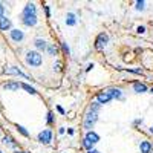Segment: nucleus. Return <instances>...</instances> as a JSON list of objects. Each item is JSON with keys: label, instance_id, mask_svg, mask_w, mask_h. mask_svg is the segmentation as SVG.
Instances as JSON below:
<instances>
[{"label": "nucleus", "instance_id": "nucleus-1", "mask_svg": "<svg viewBox=\"0 0 153 153\" xmlns=\"http://www.w3.org/2000/svg\"><path fill=\"white\" fill-rule=\"evenodd\" d=\"M100 104L97 103V101H94V103L89 106V109H87V112H86V115H84V129L87 130V132H91L92 130V127L95 126V123L98 121V112H100Z\"/></svg>", "mask_w": 153, "mask_h": 153}, {"label": "nucleus", "instance_id": "nucleus-2", "mask_svg": "<svg viewBox=\"0 0 153 153\" xmlns=\"http://www.w3.org/2000/svg\"><path fill=\"white\" fill-rule=\"evenodd\" d=\"M26 63L32 68H38L43 63V57L40 55V52H37V51H29L26 54Z\"/></svg>", "mask_w": 153, "mask_h": 153}, {"label": "nucleus", "instance_id": "nucleus-3", "mask_svg": "<svg viewBox=\"0 0 153 153\" xmlns=\"http://www.w3.org/2000/svg\"><path fill=\"white\" fill-rule=\"evenodd\" d=\"M3 72H5L6 75H17V76H22V78H25V80H31V76H29L28 74H25L23 71H20L19 68H14V66L6 68Z\"/></svg>", "mask_w": 153, "mask_h": 153}, {"label": "nucleus", "instance_id": "nucleus-4", "mask_svg": "<svg viewBox=\"0 0 153 153\" xmlns=\"http://www.w3.org/2000/svg\"><path fill=\"white\" fill-rule=\"evenodd\" d=\"M107 43H109V35H107V34H104V32L98 34L97 40H95V48L100 51V49H103Z\"/></svg>", "mask_w": 153, "mask_h": 153}, {"label": "nucleus", "instance_id": "nucleus-5", "mask_svg": "<svg viewBox=\"0 0 153 153\" xmlns=\"http://www.w3.org/2000/svg\"><path fill=\"white\" fill-rule=\"evenodd\" d=\"M38 141H40L42 144H49L51 141H52V132H51L49 129L42 130L40 133H38Z\"/></svg>", "mask_w": 153, "mask_h": 153}, {"label": "nucleus", "instance_id": "nucleus-6", "mask_svg": "<svg viewBox=\"0 0 153 153\" xmlns=\"http://www.w3.org/2000/svg\"><path fill=\"white\" fill-rule=\"evenodd\" d=\"M22 22L26 26H35L37 25V14H22Z\"/></svg>", "mask_w": 153, "mask_h": 153}, {"label": "nucleus", "instance_id": "nucleus-7", "mask_svg": "<svg viewBox=\"0 0 153 153\" xmlns=\"http://www.w3.org/2000/svg\"><path fill=\"white\" fill-rule=\"evenodd\" d=\"M9 35H11V38H12L16 43L22 42L23 38H25V34H23L20 29H11V31H9Z\"/></svg>", "mask_w": 153, "mask_h": 153}, {"label": "nucleus", "instance_id": "nucleus-8", "mask_svg": "<svg viewBox=\"0 0 153 153\" xmlns=\"http://www.w3.org/2000/svg\"><path fill=\"white\" fill-rule=\"evenodd\" d=\"M110 98H117V100H120V98H123V92H121V89H118V87H112V89H107V91H104Z\"/></svg>", "mask_w": 153, "mask_h": 153}, {"label": "nucleus", "instance_id": "nucleus-9", "mask_svg": "<svg viewBox=\"0 0 153 153\" xmlns=\"http://www.w3.org/2000/svg\"><path fill=\"white\" fill-rule=\"evenodd\" d=\"M110 100H112V98H110L106 92H98V94H97V103H98L100 106H101V104H107Z\"/></svg>", "mask_w": 153, "mask_h": 153}, {"label": "nucleus", "instance_id": "nucleus-10", "mask_svg": "<svg viewBox=\"0 0 153 153\" xmlns=\"http://www.w3.org/2000/svg\"><path fill=\"white\" fill-rule=\"evenodd\" d=\"M0 31H11V20L5 16L0 17Z\"/></svg>", "mask_w": 153, "mask_h": 153}, {"label": "nucleus", "instance_id": "nucleus-11", "mask_svg": "<svg viewBox=\"0 0 153 153\" xmlns=\"http://www.w3.org/2000/svg\"><path fill=\"white\" fill-rule=\"evenodd\" d=\"M84 138L87 139L89 143H92V144H97V143H100V135H98V133H95L94 130H91V132H87Z\"/></svg>", "mask_w": 153, "mask_h": 153}, {"label": "nucleus", "instance_id": "nucleus-12", "mask_svg": "<svg viewBox=\"0 0 153 153\" xmlns=\"http://www.w3.org/2000/svg\"><path fill=\"white\" fill-rule=\"evenodd\" d=\"M2 143H3L5 146L12 147V149H16V147H17V143L14 141V138L9 136V135H6V136H3V138H2Z\"/></svg>", "mask_w": 153, "mask_h": 153}, {"label": "nucleus", "instance_id": "nucleus-13", "mask_svg": "<svg viewBox=\"0 0 153 153\" xmlns=\"http://www.w3.org/2000/svg\"><path fill=\"white\" fill-rule=\"evenodd\" d=\"M133 91L136 94H146L147 92V86L143 83H133Z\"/></svg>", "mask_w": 153, "mask_h": 153}, {"label": "nucleus", "instance_id": "nucleus-14", "mask_svg": "<svg viewBox=\"0 0 153 153\" xmlns=\"http://www.w3.org/2000/svg\"><path fill=\"white\" fill-rule=\"evenodd\" d=\"M22 14H37V8L34 3H26V6L23 8Z\"/></svg>", "mask_w": 153, "mask_h": 153}, {"label": "nucleus", "instance_id": "nucleus-15", "mask_svg": "<svg viewBox=\"0 0 153 153\" xmlns=\"http://www.w3.org/2000/svg\"><path fill=\"white\" fill-rule=\"evenodd\" d=\"M3 87L8 89V91H19V89H20V83L19 81H9V83H5Z\"/></svg>", "mask_w": 153, "mask_h": 153}, {"label": "nucleus", "instance_id": "nucleus-16", "mask_svg": "<svg viewBox=\"0 0 153 153\" xmlns=\"http://www.w3.org/2000/svg\"><path fill=\"white\" fill-rule=\"evenodd\" d=\"M139 150H141V153H150L152 152V144L149 141H141V144H139Z\"/></svg>", "mask_w": 153, "mask_h": 153}, {"label": "nucleus", "instance_id": "nucleus-17", "mask_svg": "<svg viewBox=\"0 0 153 153\" xmlns=\"http://www.w3.org/2000/svg\"><path fill=\"white\" fill-rule=\"evenodd\" d=\"M34 45H35V48L38 51H46V48H48V43L45 40H42V38H37V40L34 42Z\"/></svg>", "mask_w": 153, "mask_h": 153}, {"label": "nucleus", "instance_id": "nucleus-18", "mask_svg": "<svg viewBox=\"0 0 153 153\" xmlns=\"http://www.w3.org/2000/svg\"><path fill=\"white\" fill-rule=\"evenodd\" d=\"M75 23H76L75 14H74V12H68V16H66V25H68V26H75Z\"/></svg>", "mask_w": 153, "mask_h": 153}, {"label": "nucleus", "instance_id": "nucleus-19", "mask_svg": "<svg viewBox=\"0 0 153 153\" xmlns=\"http://www.w3.org/2000/svg\"><path fill=\"white\" fill-rule=\"evenodd\" d=\"M20 87L22 89H25L28 94H31V95H37V91L32 87V86H29V84H26V83H20Z\"/></svg>", "mask_w": 153, "mask_h": 153}, {"label": "nucleus", "instance_id": "nucleus-20", "mask_svg": "<svg viewBox=\"0 0 153 153\" xmlns=\"http://www.w3.org/2000/svg\"><path fill=\"white\" fill-rule=\"evenodd\" d=\"M46 51H48V54H49V55H52V57H55V55H57V52H58V49H57L54 45H48Z\"/></svg>", "mask_w": 153, "mask_h": 153}, {"label": "nucleus", "instance_id": "nucleus-21", "mask_svg": "<svg viewBox=\"0 0 153 153\" xmlns=\"http://www.w3.org/2000/svg\"><path fill=\"white\" fill-rule=\"evenodd\" d=\"M16 129H17V130H19V132H20V133H22L23 136H26V138L29 136V132H28L26 129H25L23 126H20V124H16Z\"/></svg>", "mask_w": 153, "mask_h": 153}, {"label": "nucleus", "instance_id": "nucleus-22", "mask_svg": "<svg viewBox=\"0 0 153 153\" xmlns=\"http://www.w3.org/2000/svg\"><path fill=\"white\" fill-rule=\"evenodd\" d=\"M60 45H61V49H63V52H65L66 55H71V49H69L68 43H66V42H61Z\"/></svg>", "mask_w": 153, "mask_h": 153}, {"label": "nucleus", "instance_id": "nucleus-23", "mask_svg": "<svg viewBox=\"0 0 153 153\" xmlns=\"http://www.w3.org/2000/svg\"><path fill=\"white\" fill-rule=\"evenodd\" d=\"M83 146H84V149H86L87 152L94 149V144H92V143H89V141H87V139H86V138L83 139Z\"/></svg>", "mask_w": 153, "mask_h": 153}, {"label": "nucleus", "instance_id": "nucleus-24", "mask_svg": "<svg viewBox=\"0 0 153 153\" xmlns=\"http://www.w3.org/2000/svg\"><path fill=\"white\" fill-rule=\"evenodd\" d=\"M144 6H146V2H144V0H138V2H136V9H138V11H143Z\"/></svg>", "mask_w": 153, "mask_h": 153}, {"label": "nucleus", "instance_id": "nucleus-25", "mask_svg": "<svg viewBox=\"0 0 153 153\" xmlns=\"http://www.w3.org/2000/svg\"><path fill=\"white\" fill-rule=\"evenodd\" d=\"M52 123H54V113L48 112V124H52Z\"/></svg>", "mask_w": 153, "mask_h": 153}, {"label": "nucleus", "instance_id": "nucleus-26", "mask_svg": "<svg viewBox=\"0 0 153 153\" xmlns=\"http://www.w3.org/2000/svg\"><path fill=\"white\" fill-rule=\"evenodd\" d=\"M136 32H138V34H144V32H146V28H144V26H138V28H136Z\"/></svg>", "mask_w": 153, "mask_h": 153}, {"label": "nucleus", "instance_id": "nucleus-27", "mask_svg": "<svg viewBox=\"0 0 153 153\" xmlns=\"http://www.w3.org/2000/svg\"><path fill=\"white\" fill-rule=\"evenodd\" d=\"M127 71L132 74H143V69H127Z\"/></svg>", "mask_w": 153, "mask_h": 153}, {"label": "nucleus", "instance_id": "nucleus-28", "mask_svg": "<svg viewBox=\"0 0 153 153\" xmlns=\"http://www.w3.org/2000/svg\"><path fill=\"white\" fill-rule=\"evenodd\" d=\"M5 14V6H3V3L2 2H0V17H2Z\"/></svg>", "mask_w": 153, "mask_h": 153}, {"label": "nucleus", "instance_id": "nucleus-29", "mask_svg": "<svg viewBox=\"0 0 153 153\" xmlns=\"http://www.w3.org/2000/svg\"><path fill=\"white\" fill-rule=\"evenodd\" d=\"M45 11H46V17L49 19L51 17V8L49 6H45Z\"/></svg>", "mask_w": 153, "mask_h": 153}, {"label": "nucleus", "instance_id": "nucleus-30", "mask_svg": "<svg viewBox=\"0 0 153 153\" xmlns=\"http://www.w3.org/2000/svg\"><path fill=\"white\" fill-rule=\"evenodd\" d=\"M57 110H58V112H60L61 115H65V109H63L61 106H57Z\"/></svg>", "mask_w": 153, "mask_h": 153}, {"label": "nucleus", "instance_id": "nucleus-31", "mask_svg": "<svg viewBox=\"0 0 153 153\" xmlns=\"http://www.w3.org/2000/svg\"><path fill=\"white\" fill-rule=\"evenodd\" d=\"M60 69V63H57V65H54V71H58Z\"/></svg>", "mask_w": 153, "mask_h": 153}, {"label": "nucleus", "instance_id": "nucleus-32", "mask_svg": "<svg viewBox=\"0 0 153 153\" xmlns=\"http://www.w3.org/2000/svg\"><path fill=\"white\" fill-rule=\"evenodd\" d=\"M87 153H100V152H98V150H95V149H92V150H89Z\"/></svg>", "mask_w": 153, "mask_h": 153}, {"label": "nucleus", "instance_id": "nucleus-33", "mask_svg": "<svg viewBox=\"0 0 153 153\" xmlns=\"http://www.w3.org/2000/svg\"><path fill=\"white\" fill-rule=\"evenodd\" d=\"M150 133H153V127H150Z\"/></svg>", "mask_w": 153, "mask_h": 153}, {"label": "nucleus", "instance_id": "nucleus-34", "mask_svg": "<svg viewBox=\"0 0 153 153\" xmlns=\"http://www.w3.org/2000/svg\"><path fill=\"white\" fill-rule=\"evenodd\" d=\"M16 153H26V152H19V150H17V152H16Z\"/></svg>", "mask_w": 153, "mask_h": 153}, {"label": "nucleus", "instance_id": "nucleus-35", "mask_svg": "<svg viewBox=\"0 0 153 153\" xmlns=\"http://www.w3.org/2000/svg\"><path fill=\"white\" fill-rule=\"evenodd\" d=\"M150 92H152V94H153V87H152V91H150Z\"/></svg>", "mask_w": 153, "mask_h": 153}, {"label": "nucleus", "instance_id": "nucleus-36", "mask_svg": "<svg viewBox=\"0 0 153 153\" xmlns=\"http://www.w3.org/2000/svg\"><path fill=\"white\" fill-rule=\"evenodd\" d=\"M0 153H3V152H2V150H0Z\"/></svg>", "mask_w": 153, "mask_h": 153}]
</instances>
